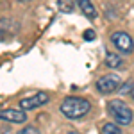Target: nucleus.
Masks as SVG:
<instances>
[{
	"mask_svg": "<svg viewBox=\"0 0 134 134\" xmlns=\"http://www.w3.org/2000/svg\"><path fill=\"white\" fill-rule=\"evenodd\" d=\"M57 7L61 13H72L73 11V0H57Z\"/></svg>",
	"mask_w": 134,
	"mask_h": 134,
	"instance_id": "10",
	"label": "nucleus"
},
{
	"mask_svg": "<svg viewBox=\"0 0 134 134\" xmlns=\"http://www.w3.org/2000/svg\"><path fill=\"white\" fill-rule=\"evenodd\" d=\"M77 5H79L81 13H82L86 18H90V20H95L97 18V9H95V5L91 4V0H77Z\"/></svg>",
	"mask_w": 134,
	"mask_h": 134,
	"instance_id": "7",
	"label": "nucleus"
},
{
	"mask_svg": "<svg viewBox=\"0 0 134 134\" xmlns=\"http://www.w3.org/2000/svg\"><path fill=\"white\" fill-rule=\"evenodd\" d=\"M131 95H132V100H134V88H132V91H131Z\"/></svg>",
	"mask_w": 134,
	"mask_h": 134,
	"instance_id": "14",
	"label": "nucleus"
},
{
	"mask_svg": "<svg viewBox=\"0 0 134 134\" xmlns=\"http://www.w3.org/2000/svg\"><path fill=\"white\" fill-rule=\"evenodd\" d=\"M120 86H122V81H120V77H118L116 73L104 75V77H100V79L97 81V90L100 93H104V95H109V93L120 90Z\"/></svg>",
	"mask_w": 134,
	"mask_h": 134,
	"instance_id": "3",
	"label": "nucleus"
},
{
	"mask_svg": "<svg viewBox=\"0 0 134 134\" xmlns=\"http://www.w3.org/2000/svg\"><path fill=\"white\" fill-rule=\"evenodd\" d=\"M111 41H113V45L122 52V54H131V52L134 50V41L127 32H122V31L113 32V34H111Z\"/></svg>",
	"mask_w": 134,
	"mask_h": 134,
	"instance_id": "4",
	"label": "nucleus"
},
{
	"mask_svg": "<svg viewBox=\"0 0 134 134\" xmlns=\"http://www.w3.org/2000/svg\"><path fill=\"white\" fill-rule=\"evenodd\" d=\"M20 2H29V0H20Z\"/></svg>",
	"mask_w": 134,
	"mask_h": 134,
	"instance_id": "16",
	"label": "nucleus"
},
{
	"mask_svg": "<svg viewBox=\"0 0 134 134\" xmlns=\"http://www.w3.org/2000/svg\"><path fill=\"white\" fill-rule=\"evenodd\" d=\"M0 120L5 122H13V124H23L27 120V114L23 109H2L0 111Z\"/></svg>",
	"mask_w": 134,
	"mask_h": 134,
	"instance_id": "6",
	"label": "nucleus"
},
{
	"mask_svg": "<svg viewBox=\"0 0 134 134\" xmlns=\"http://www.w3.org/2000/svg\"><path fill=\"white\" fill-rule=\"evenodd\" d=\"M48 100H50V95L45 91H40V93H36V95H32V97H27V98L20 100V107L23 111H31V109L40 107V105H45Z\"/></svg>",
	"mask_w": 134,
	"mask_h": 134,
	"instance_id": "5",
	"label": "nucleus"
},
{
	"mask_svg": "<svg viewBox=\"0 0 134 134\" xmlns=\"http://www.w3.org/2000/svg\"><path fill=\"white\" fill-rule=\"evenodd\" d=\"M109 114L118 125H131L132 124V109L124 102V100H111L107 104Z\"/></svg>",
	"mask_w": 134,
	"mask_h": 134,
	"instance_id": "2",
	"label": "nucleus"
},
{
	"mask_svg": "<svg viewBox=\"0 0 134 134\" xmlns=\"http://www.w3.org/2000/svg\"><path fill=\"white\" fill-rule=\"evenodd\" d=\"M68 134H79V132H75V131H72V132H68Z\"/></svg>",
	"mask_w": 134,
	"mask_h": 134,
	"instance_id": "15",
	"label": "nucleus"
},
{
	"mask_svg": "<svg viewBox=\"0 0 134 134\" xmlns=\"http://www.w3.org/2000/svg\"><path fill=\"white\" fill-rule=\"evenodd\" d=\"M122 64H124V59L120 55H116V54H107L105 55V66H109V68H120Z\"/></svg>",
	"mask_w": 134,
	"mask_h": 134,
	"instance_id": "8",
	"label": "nucleus"
},
{
	"mask_svg": "<svg viewBox=\"0 0 134 134\" xmlns=\"http://www.w3.org/2000/svg\"><path fill=\"white\" fill-rule=\"evenodd\" d=\"M102 134H122V129H120L118 124L107 122V124H104V127H102Z\"/></svg>",
	"mask_w": 134,
	"mask_h": 134,
	"instance_id": "9",
	"label": "nucleus"
},
{
	"mask_svg": "<svg viewBox=\"0 0 134 134\" xmlns=\"http://www.w3.org/2000/svg\"><path fill=\"white\" fill-rule=\"evenodd\" d=\"M18 134H40V131L34 127V125H27V127H23L18 131Z\"/></svg>",
	"mask_w": 134,
	"mask_h": 134,
	"instance_id": "11",
	"label": "nucleus"
},
{
	"mask_svg": "<svg viewBox=\"0 0 134 134\" xmlns=\"http://www.w3.org/2000/svg\"><path fill=\"white\" fill-rule=\"evenodd\" d=\"M131 86H132V82H127V84H124V88H120V93H129L131 91Z\"/></svg>",
	"mask_w": 134,
	"mask_h": 134,
	"instance_id": "13",
	"label": "nucleus"
},
{
	"mask_svg": "<svg viewBox=\"0 0 134 134\" xmlns=\"http://www.w3.org/2000/svg\"><path fill=\"white\" fill-rule=\"evenodd\" d=\"M91 104L82 97H66L61 104V113L70 120H79L90 113Z\"/></svg>",
	"mask_w": 134,
	"mask_h": 134,
	"instance_id": "1",
	"label": "nucleus"
},
{
	"mask_svg": "<svg viewBox=\"0 0 134 134\" xmlns=\"http://www.w3.org/2000/svg\"><path fill=\"white\" fill-rule=\"evenodd\" d=\"M93 38H95V31H93V29H90V31H86V32H84V40L91 41Z\"/></svg>",
	"mask_w": 134,
	"mask_h": 134,
	"instance_id": "12",
	"label": "nucleus"
}]
</instances>
